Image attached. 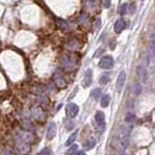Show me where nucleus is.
I'll list each match as a JSON object with an SVG mask.
<instances>
[{
  "mask_svg": "<svg viewBox=\"0 0 155 155\" xmlns=\"http://www.w3.org/2000/svg\"><path fill=\"white\" fill-rule=\"evenodd\" d=\"M129 134H130V128L128 125H122L119 131V153L124 154L125 149L129 146Z\"/></svg>",
  "mask_w": 155,
  "mask_h": 155,
  "instance_id": "1",
  "label": "nucleus"
},
{
  "mask_svg": "<svg viewBox=\"0 0 155 155\" xmlns=\"http://www.w3.org/2000/svg\"><path fill=\"white\" fill-rule=\"evenodd\" d=\"M61 64L63 67V69L66 71H73L75 68V63L73 61V59L68 55H63L62 59H61Z\"/></svg>",
  "mask_w": 155,
  "mask_h": 155,
  "instance_id": "2",
  "label": "nucleus"
},
{
  "mask_svg": "<svg viewBox=\"0 0 155 155\" xmlns=\"http://www.w3.org/2000/svg\"><path fill=\"white\" fill-rule=\"evenodd\" d=\"M112 66H113V59L110 55L103 56L99 61V67L103 68V69H110V68H112Z\"/></svg>",
  "mask_w": 155,
  "mask_h": 155,
  "instance_id": "3",
  "label": "nucleus"
},
{
  "mask_svg": "<svg viewBox=\"0 0 155 155\" xmlns=\"http://www.w3.org/2000/svg\"><path fill=\"white\" fill-rule=\"evenodd\" d=\"M16 147L18 149V151L21 154H28L30 151V143H28L26 141L22 140V139H18L16 142Z\"/></svg>",
  "mask_w": 155,
  "mask_h": 155,
  "instance_id": "4",
  "label": "nucleus"
},
{
  "mask_svg": "<svg viewBox=\"0 0 155 155\" xmlns=\"http://www.w3.org/2000/svg\"><path fill=\"white\" fill-rule=\"evenodd\" d=\"M66 113L68 117L71 118H74L78 116L79 113V106L76 104H74V103H71V104H68L67 108H66Z\"/></svg>",
  "mask_w": 155,
  "mask_h": 155,
  "instance_id": "5",
  "label": "nucleus"
},
{
  "mask_svg": "<svg viewBox=\"0 0 155 155\" xmlns=\"http://www.w3.org/2000/svg\"><path fill=\"white\" fill-rule=\"evenodd\" d=\"M94 120H96L97 125L99 127V129H100V130H104V128H105V115H104V112L98 111V112L96 113Z\"/></svg>",
  "mask_w": 155,
  "mask_h": 155,
  "instance_id": "6",
  "label": "nucleus"
},
{
  "mask_svg": "<svg viewBox=\"0 0 155 155\" xmlns=\"http://www.w3.org/2000/svg\"><path fill=\"white\" fill-rule=\"evenodd\" d=\"M92 79H93V72H92V69H87L84 74V80H82L84 87H88V86H91Z\"/></svg>",
  "mask_w": 155,
  "mask_h": 155,
  "instance_id": "7",
  "label": "nucleus"
},
{
  "mask_svg": "<svg viewBox=\"0 0 155 155\" xmlns=\"http://www.w3.org/2000/svg\"><path fill=\"white\" fill-rule=\"evenodd\" d=\"M124 82H125V72H120L118 78H117V82H116V90L118 92L122 91L123 86H124Z\"/></svg>",
  "mask_w": 155,
  "mask_h": 155,
  "instance_id": "8",
  "label": "nucleus"
},
{
  "mask_svg": "<svg viewBox=\"0 0 155 155\" xmlns=\"http://www.w3.org/2000/svg\"><path fill=\"white\" fill-rule=\"evenodd\" d=\"M56 134V124L54 122H51L49 123L48 125V130H47V139L48 140H53L54 139V136Z\"/></svg>",
  "mask_w": 155,
  "mask_h": 155,
  "instance_id": "9",
  "label": "nucleus"
},
{
  "mask_svg": "<svg viewBox=\"0 0 155 155\" xmlns=\"http://www.w3.org/2000/svg\"><path fill=\"white\" fill-rule=\"evenodd\" d=\"M125 26H127V23H125V21L123 19V18H120V19H118L116 23H115V32L116 33H120L124 29H125Z\"/></svg>",
  "mask_w": 155,
  "mask_h": 155,
  "instance_id": "10",
  "label": "nucleus"
},
{
  "mask_svg": "<svg viewBox=\"0 0 155 155\" xmlns=\"http://www.w3.org/2000/svg\"><path fill=\"white\" fill-rule=\"evenodd\" d=\"M54 80H55V84L59 86L60 88H63V87H66V86H67V82H66L64 78H63L60 73H56V74L54 75Z\"/></svg>",
  "mask_w": 155,
  "mask_h": 155,
  "instance_id": "11",
  "label": "nucleus"
},
{
  "mask_svg": "<svg viewBox=\"0 0 155 155\" xmlns=\"http://www.w3.org/2000/svg\"><path fill=\"white\" fill-rule=\"evenodd\" d=\"M137 73H139V76H140V79L143 82H147V80H148V72H147V69L143 66H139V67H137Z\"/></svg>",
  "mask_w": 155,
  "mask_h": 155,
  "instance_id": "12",
  "label": "nucleus"
},
{
  "mask_svg": "<svg viewBox=\"0 0 155 155\" xmlns=\"http://www.w3.org/2000/svg\"><path fill=\"white\" fill-rule=\"evenodd\" d=\"M78 23L82 26H88L90 25V17L86 14V13H81L78 17Z\"/></svg>",
  "mask_w": 155,
  "mask_h": 155,
  "instance_id": "13",
  "label": "nucleus"
},
{
  "mask_svg": "<svg viewBox=\"0 0 155 155\" xmlns=\"http://www.w3.org/2000/svg\"><path fill=\"white\" fill-rule=\"evenodd\" d=\"M19 139L26 141L28 143H31L33 141V135L31 132H29V131H21L19 132Z\"/></svg>",
  "mask_w": 155,
  "mask_h": 155,
  "instance_id": "14",
  "label": "nucleus"
},
{
  "mask_svg": "<svg viewBox=\"0 0 155 155\" xmlns=\"http://www.w3.org/2000/svg\"><path fill=\"white\" fill-rule=\"evenodd\" d=\"M96 140L94 139H90V140H87L85 143H84V148L86 149V150H90V149H92V148H94L96 147Z\"/></svg>",
  "mask_w": 155,
  "mask_h": 155,
  "instance_id": "15",
  "label": "nucleus"
},
{
  "mask_svg": "<svg viewBox=\"0 0 155 155\" xmlns=\"http://www.w3.org/2000/svg\"><path fill=\"white\" fill-rule=\"evenodd\" d=\"M109 103H110V96L109 94H105V96L101 97V99H100L101 108H108L109 106Z\"/></svg>",
  "mask_w": 155,
  "mask_h": 155,
  "instance_id": "16",
  "label": "nucleus"
},
{
  "mask_svg": "<svg viewBox=\"0 0 155 155\" xmlns=\"http://www.w3.org/2000/svg\"><path fill=\"white\" fill-rule=\"evenodd\" d=\"M32 116L35 117L36 119H41L43 117V111L40 108H36V109H33V111H32Z\"/></svg>",
  "mask_w": 155,
  "mask_h": 155,
  "instance_id": "17",
  "label": "nucleus"
},
{
  "mask_svg": "<svg viewBox=\"0 0 155 155\" xmlns=\"http://www.w3.org/2000/svg\"><path fill=\"white\" fill-rule=\"evenodd\" d=\"M76 135H78V131H74L71 136H69V139L67 140V142H66V146H71L74 141H75V139H76Z\"/></svg>",
  "mask_w": 155,
  "mask_h": 155,
  "instance_id": "18",
  "label": "nucleus"
},
{
  "mask_svg": "<svg viewBox=\"0 0 155 155\" xmlns=\"http://www.w3.org/2000/svg\"><path fill=\"white\" fill-rule=\"evenodd\" d=\"M125 122L127 123H134L135 122V115L134 113H131V112H128L127 115H125Z\"/></svg>",
  "mask_w": 155,
  "mask_h": 155,
  "instance_id": "19",
  "label": "nucleus"
},
{
  "mask_svg": "<svg viewBox=\"0 0 155 155\" xmlns=\"http://www.w3.org/2000/svg\"><path fill=\"white\" fill-rule=\"evenodd\" d=\"M141 92H142V87H141V85H140L139 82L134 84V93H135L136 96H139Z\"/></svg>",
  "mask_w": 155,
  "mask_h": 155,
  "instance_id": "20",
  "label": "nucleus"
},
{
  "mask_svg": "<svg viewBox=\"0 0 155 155\" xmlns=\"http://www.w3.org/2000/svg\"><path fill=\"white\" fill-rule=\"evenodd\" d=\"M109 80H110L109 74H104V75H101V76H100L99 82H100L101 85H105V84H108V82H109Z\"/></svg>",
  "mask_w": 155,
  "mask_h": 155,
  "instance_id": "21",
  "label": "nucleus"
},
{
  "mask_svg": "<svg viewBox=\"0 0 155 155\" xmlns=\"http://www.w3.org/2000/svg\"><path fill=\"white\" fill-rule=\"evenodd\" d=\"M76 150H78V146H76V144H73L69 149L67 150V155H75Z\"/></svg>",
  "mask_w": 155,
  "mask_h": 155,
  "instance_id": "22",
  "label": "nucleus"
},
{
  "mask_svg": "<svg viewBox=\"0 0 155 155\" xmlns=\"http://www.w3.org/2000/svg\"><path fill=\"white\" fill-rule=\"evenodd\" d=\"M127 4H122L119 6V8H118V13L120 14V16H123V14H125L127 13Z\"/></svg>",
  "mask_w": 155,
  "mask_h": 155,
  "instance_id": "23",
  "label": "nucleus"
},
{
  "mask_svg": "<svg viewBox=\"0 0 155 155\" xmlns=\"http://www.w3.org/2000/svg\"><path fill=\"white\" fill-rule=\"evenodd\" d=\"M100 93H101V91L99 90V88H94L93 91H92V97H93V99H98L99 97H100Z\"/></svg>",
  "mask_w": 155,
  "mask_h": 155,
  "instance_id": "24",
  "label": "nucleus"
},
{
  "mask_svg": "<svg viewBox=\"0 0 155 155\" xmlns=\"http://www.w3.org/2000/svg\"><path fill=\"white\" fill-rule=\"evenodd\" d=\"M40 155H54V154H53V151H51L49 148H43L40 151Z\"/></svg>",
  "mask_w": 155,
  "mask_h": 155,
  "instance_id": "25",
  "label": "nucleus"
},
{
  "mask_svg": "<svg viewBox=\"0 0 155 155\" xmlns=\"http://www.w3.org/2000/svg\"><path fill=\"white\" fill-rule=\"evenodd\" d=\"M127 10H128V12H129L130 14H132V13H135V11H136V5L131 3L129 6H127Z\"/></svg>",
  "mask_w": 155,
  "mask_h": 155,
  "instance_id": "26",
  "label": "nucleus"
},
{
  "mask_svg": "<svg viewBox=\"0 0 155 155\" xmlns=\"http://www.w3.org/2000/svg\"><path fill=\"white\" fill-rule=\"evenodd\" d=\"M57 22H59V24H60V28H61L63 31L68 30V24H67L66 22H62V21H57Z\"/></svg>",
  "mask_w": 155,
  "mask_h": 155,
  "instance_id": "27",
  "label": "nucleus"
},
{
  "mask_svg": "<svg viewBox=\"0 0 155 155\" xmlns=\"http://www.w3.org/2000/svg\"><path fill=\"white\" fill-rule=\"evenodd\" d=\"M64 123H66V127H67L68 130H72L73 129V127H74L73 122H71V120H64Z\"/></svg>",
  "mask_w": 155,
  "mask_h": 155,
  "instance_id": "28",
  "label": "nucleus"
},
{
  "mask_svg": "<svg viewBox=\"0 0 155 155\" xmlns=\"http://www.w3.org/2000/svg\"><path fill=\"white\" fill-rule=\"evenodd\" d=\"M110 5H111V0H104V6L108 8V7H110Z\"/></svg>",
  "mask_w": 155,
  "mask_h": 155,
  "instance_id": "29",
  "label": "nucleus"
},
{
  "mask_svg": "<svg viewBox=\"0 0 155 155\" xmlns=\"http://www.w3.org/2000/svg\"><path fill=\"white\" fill-rule=\"evenodd\" d=\"M75 155H86V154H85V151L80 150V151H76V153H75Z\"/></svg>",
  "mask_w": 155,
  "mask_h": 155,
  "instance_id": "30",
  "label": "nucleus"
}]
</instances>
